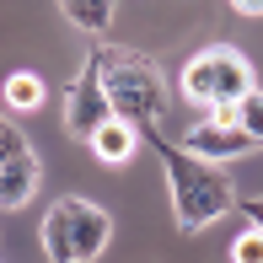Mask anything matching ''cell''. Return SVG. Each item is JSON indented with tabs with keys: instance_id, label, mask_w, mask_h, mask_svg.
<instances>
[{
	"instance_id": "7a4b0ae2",
	"label": "cell",
	"mask_w": 263,
	"mask_h": 263,
	"mask_svg": "<svg viewBox=\"0 0 263 263\" xmlns=\"http://www.w3.org/2000/svg\"><path fill=\"white\" fill-rule=\"evenodd\" d=\"M91 65L102 76V91L113 102V118H124L129 129H156L166 118V81L156 70V59L135 54V49H91Z\"/></svg>"
},
{
	"instance_id": "52a82bcc",
	"label": "cell",
	"mask_w": 263,
	"mask_h": 263,
	"mask_svg": "<svg viewBox=\"0 0 263 263\" xmlns=\"http://www.w3.org/2000/svg\"><path fill=\"white\" fill-rule=\"evenodd\" d=\"M32 194H38V156L22 151V156L6 161V172H0V210H22Z\"/></svg>"
},
{
	"instance_id": "30bf717a",
	"label": "cell",
	"mask_w": 263,
	"mask_h": 263,
	"mask_svg": "<svg viewBox=\"0 0 263 263\" xmlns=\"http://www.w3.org/2000/svg\"><path fill=\"white\" fill-rule=\"evenodd\" d=\"M215 118H226V124H242L247 135L263 145V91H247V97L231 102V107H215Z\"/></svg>"
},
{
	"instance_id": "3957f363",
	"label": "cell",
	"mask_w": 263,
	"mask_h": 263,
	"mask_svg": "<svg viewBox=\"0 0 263 263\" xmlns=\"http://www.w3.org/2000/svg\"><path fill=\"white\" fill-rule=\"evenodd\" d=\"M107 236H113V220L91 199H54L49 215H43V253H49V263H91V258H102Z\"/></svg>"
},
{
	"instance_id": "7c38bea8",
	"label": "cell",
	"mask_w": 263,
	"mask_h": 263,
	"mask_svg": "<svg viewBox=\"0 0 263 263\" xmlns=\"http://www.w3.org/2000/svg\"><path fill=\"white\" fill-rule=\"evenodd\" d=\"M231 263H263V231L258 226H247V231L231 242Z\"/></svg>"
},
{
	"instance_id": "277c9868",
	"label": "cell",
	"mask_w": 263,
	"mask_h": 263,
	"mask_svg": "<svg viewBox=\"0 0 263 263\" xmlns=\"http://www.w3.org/2000/svg\"><path fill=\"white\" fill-rule=\"evenodd\" d=\"M183 91H188V102H199V107L215 113V107H231V102H242L247 91H258V81H253V65H247L242 49L215 43V49L194 54L183 65Z\"/></svg>"
},
{
	"instance_id": "ba28073f",
	"label": "cell",
	"mask_w": 263,
	"mask_h": 263,
	"mask_svg": "<svg viewBox=\"0 0 263 263\" xmlns=\"http://www.w3.org/2000/svg\"><path fill=\"white\" fill-rule=\"evenodd\" d=\"M135 145H140V129H129L124 118H113V124H102L97 135H91V151H97V161H107V166H124L135 156Z\"/></svg>"
},
{
	"instance_id": "9a60e30c",
	"label": "cell",
	"mask_w": 263,
	"mask_h": 263,
	"mask_svg": "<svg viewBox=\"0 0 263 263\" xmlns=\"http://www.w3.org/2000/svg\"><path fill=\"white\" fill-rule=\"evenodd\" d=\"M236 11H242V16H263V0H231Z\"/></svg>"
},
{
	"instance_id": "8fae6325",
	"label": "cell",
	"mask_w": 263,
	"mask_h": 263,
	"mask_svg": "<svg viewBox=\"0 0 263 263\" xmlns=\"http://www.w3.org/2000/svg\"><path fill=\"white\" fill-rule=\"evenodd\" d=\"M6 102L16 107V113H32V107H43V81L32 76V70H16V76H6Z\"/></svg>"
},
{
	"instance_id": "8992f818",
	"label": "cell",
	"mask_w": 263,
	"mask_h": 263,
	"mask_svg": "<svg viewBox=\"0 0 263 263\" xmlns=\"http://www.w3.org/2000/svg\"><path fill=\"white\" fill-rule=\"evenodd\" d=\"M183 151L188 156H199V161H236V156H253V151H263L253 135H247L242 124H226V118H204V124H194L188 129V140H183Z\"/></svg>"
},
{
	"instance_id": "5b68a950",
	"label": "cell",
	"mask_w": 263,
	"mask_h": 263,
	"mask_svg": "<svg viewBox=\"0 0 263 263\" xmlns=\"http://www.w3.org/2000/svg\"><path fill=\"white\" fill-rule=\"evenodd\" d=\"M102 124H113V102H107V91H102L97 65L86 59V70L76 76V86H70V97H65V129L91 145V135H97Z\"/></svg>"
},
{
	"instance_id": "2e32d148",
	"label": "cell",
	"mask_w": 263,
	"mask_h": 263,
	"mask_svg": "<svg viewBox=\"0 0 263 263\" xmlns=\"http://www.w3.org/2000/svg\"><path fill=\"white\" fill-rule=\"evenodd\" d=\"M0 129H6V124H0Z\"/></svg>"
},
{
	"instance_id": "9c48e42d",
	"label": "cell",
	"mask_w": 263,
	"mask_h": 263,
	"mask_svg": "<svg viewBox=\"0 0 263 263\" xmlns=\"http://www.w3.org/2000/svg\"><path fill=\"white\" fill-rule=\"evenodd\" d=\"M113 6H118V0H59V11H65V16L76 22L81 32H107Z\"/></svg>"
},
{
	"instance_id": "4fadbf2b",
	"label": "cell",
	"mask_w": 263,
	"mask_h": 263,
	"mask_svg": "<svg viewBox=\"0 0 263 263\" xmlns=\"http://www.w3.org/2000/svg\"><path fill=\"white\" fill-rule=\"evenodd\" d=\"M22 151H27V140H22V135H16V129H11V124H6V129H0V172H6V161H16V156H22Z\"/></svg>"
},
{
	"instance_id": "6da1fadb",
	"label": "cell",
	"mask_w": 263,
	"mask_h": 263,
	"mask_svg": "<svg viewBox=\"0 0 263 263\" xmlns=\"http://www.w3.org/2000/svg\"><path fill=\"white\" fill-rule=\"evenodd\" d=\"M145 140L156 145V156H161V166H166V188H172V215H177V226H183V231H204V226H215L220 215H231V204H236V188H231V177H226L215 161L188 156L183 145L161 140V129H145Z\"/></svg>"
},
{
	"instance_id": "5bb4252c",
	"label": "cell",
	"mask_w": 263,
	"mask_h": 263,
	"mask_svg": "<svg viewBox=\"0 0 263 263\" xmlns=\"http://www.w3.org/2000/svg\"><path fill=\"white\" fill-rule=\"evenodd\" d=\"M242 215H247V220H253L258 231H263V194H258V199H242Z\"/></svg>"
}]
</instances>
